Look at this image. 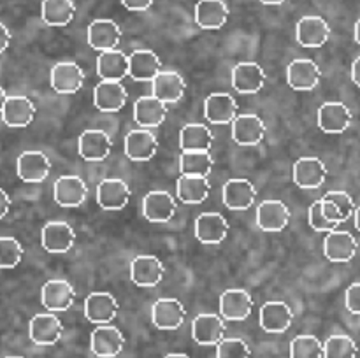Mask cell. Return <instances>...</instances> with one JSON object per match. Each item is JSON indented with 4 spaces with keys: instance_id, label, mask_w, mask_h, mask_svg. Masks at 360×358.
<instances>
[{
    "instance_id": "1",
    "label": "cell",
    "mask_w": 360,
    "mask_h": 358,
    "mask_svg": "<svg viewBox=\"0 0 360 358\" xmlns=\"http://www.w3.org/2000/svg\"><path fill=\"white\" fill-rule=\"evenodd\" d=\"M41 242L46 251L60 255V253H67L69 249H72L74 242H76V232L65 221H49L42 227Z\"/></svg>"
},
{
    "instance_id": "2",
    "label": "cell",
    "mask_w": 360,
    "mask_h": 358,
    "mask_svg": "<svg viewBox=\"0 0 360 358\" xmlns=\"http://www.w3.org/2000/svg\"><path fill=\"white\" fill-rule=\"evenodd\" d=\"M118 300L108 291H95L84 300V316L95 325H109L118 314Z\"/></svg>"
},
{
    "instance_id": "3",
    "label": "cell",
    "mask_w": 360,
    "mask_h": 358,
    "mask_svg": "<svg viewBox=\"0 0 360 358\" xmlns=\"http://www.w3.org/2000/svg\"><path fill=\"white\" fill-rule=\"evenodd\" d=\"M292 178L299 188L315 190L326 183L327 179V167L320 158L316 157H304L299 158L294 164Z\"/></svg>"
},
{
    "instance_id": "4",
    "label": "cell",
    "mask_w": 360,
    "mask_h": 358,
    "mask_svg": "<svg viewBox=\"0 0 360 358\" xmlns=\"http://www.w3.org/2000/svg\"><path fill=\"white\" fill-rule=\"evenodd\" d=\"M253 309L252 295L241 288H231L220 297V314L229 321H245Z\"/></svg>"
},
{
    "instance_id": "5",
    "label": "cell",
    "mask_w": 360,
    "mask_h": 358,
    "mask_svg": "<svg viewBox=\"0 0 360 358\" xmlns=\"http://www.w3.org/2000/svg\"><path fill=\"white\" fill-rule=\"evenodd\" d=\"M186 309L178 298H158L151 307V321L160 330H176L183 325Z\"/></svg>"
},
{
    "instance_id": "6",
    "label": "cell",
    "mask_w": 360,
    "mask_h": 358,
    "mask_svg": "<svg viewBox=\"0 0 360 358\" xmlns=\"http://www.w3.org/2000/svg\"><path fill=\"white\" fill-rule=\"evenodd\" d=\"M359 242L350 232L333 230L323 241V255L334 263H348L357 255Z\"/></svg>"
},
{
    "instance_id": "7",
    "label": "cell",
    "mask_w": 360,
    "mask_h": 358,
    "mask_svg": "<svg viewBox=\"0 0 360 358\" xmlns=\"http://www.w3.org/2000/svg\"><path fill=\"white\" fill-rule=\"evenodd\" d=\"M320 79H322V70L309 58H297L287 67L288 84L297 91L313 90L319 86Z\"/></svg>"
},
{
    "instance_id": "8",
    "label": "cell",
    "mask_w": 360,
    "mask_h": 358,
    "mask_svg": "<svg viewBox=\"0 0 360 358\" xmlns=\"http://www.w3.org/2000/svg\"><path fill=\"white\" fill-rule=\"evenodd\" d=\"M55 202L62 207H79L88 197V186L79 175H60L53 186Z\"/></svg>"
},
{
    "instance_id": "9",
    "label": "cell",
    "mask_w": 360,
    "mask_h": 358,
    "mask_svg": "<svg viewBox=\"0 0 360 358\" xmlns=\"http://www.w3.org/2000/svg\"><path fill=\"white\" fill-rule=\"evenodd\" d=\"M76 291L74 286L65 279H51L42 286L41 300L42 305L49 312H62L67 311L74 304Z\"/></svg>"
},
{
    "instance_id": "10",
    "label": "cell",
    "mask_w": 360,
    "mask_h": 358,
    "mask_svg": "<svg viewBox=\"0 0 360 358\" xmlns=\"http://www.w3.org/2000/svg\"><path fill=\"white\" fill-rule=\"evenodd\" d=\"M84 72L76 62H60L51 69V86L60 95H72L83 88Z\"/></svg>"
},
{
    "instance_id": "11",
    "label": "cell",
    "mask_w": 360,
    "mask_h": 358,
    "mask_svg": "<svg viewBox=\"0 0 360 358\" xmlns=\"http://www.w3.org/2000/svg\"><path fill=\"white\" fill-rule=\"evenodd\" d=\"M294 312L287 302L271 300L260 307V326L269 333H283L290 329Z\"/></svg>"
},
{
    "instance_id": "12",
    "label": "cell",
    "mask_w": 360,
    "mask_h": 358,
    "mask_svg": "<svg viewBox=\"0 0 360 358\" xmlns=\"http://www.w3.org/2000/svg\"><path fill=\"white\" fill-rule=\"evenodd\" d=\"M290 221V209L281 200L269 199L260 202L257 209V225L264 232H281Z\"/></svg>"
},
{
    "instance_id": "13",
    "label": "cell",
    "mask_w": 360,
    "mask_h": 358,
    "mask_svg": "<svg viewBox=\"0 0 360 358\" xmlns=\"http://www.w3.org/2000/svg\"><path fill=\"white\" fill-rule=\"evenodd\" d=\"M225 336L224 318L213 312H202L192 321V337L202 346H217Z\"/></svg>"
},
{
    "instance_id": "14",
    "label": "cell",
    "mask_w": 360,
    "mask_h": 358,
    "mask_svg": "<svg viewBox=\"0 0 360 358\" xmlns=\"http://www.w3.org/2000/svg\"><path fill=\"white\" fill-rule=\"evenodd\" d=\"M125 337L116 326L112 325H98L91 332L90 347L94 354L101 358H115L122 353Z\"/></svg>"
},
{
    "instance_id": "15",
    "label": "cell",
    "mask_w": 360,
    "mask_h": 358,
    "mask_svg": "<svg viewBox=\"0 0 360 358\" xmlns=\"http://www.w3.org/2000/svg\"><path fill=\"white\" fill-rule=\"evenodd\" d=\"M266 83V72L255 62H241L232 69V86L245 95L259 93Z\"/></svg>"
},
{
    "instance_id": "16",
    "label": "cell",
    "mask_w": 360,
    "mask_h": 358,
    "mask_svg": "<svg viewBox=\"0 0 360 358\" xmlns=\"http://www.w3.org/2000/svg\"><path fill=\"white\" fill-rule=\"evenodd\" d=\"M2 119L11 128H25L35 118V105L25 95H11L2 107Z\"/></svg>"
},
{
    "instance_id": "17",
    "label": "cell",
    "mask_w": 360,
    "mask_h": 358,
    "mask_svg": "<svg viewBox=\"0 0 360 358\" xmlns=\"http://www.w3.org/2000/svg\"><path fill=\"white\" fill-rule=\"evenodd\" d=\"M112 150V140L104 130H84L77 142V151L88 161H102L109 157Z\"/></svg>"
},
{
    "instance_id": "18",
    "label": "cell",
    "mask_w": 360,
    "mask_h": 358,
    "mask_svg": "<svg viewBox=\"0 0 360 358\" xmlns=\"http://www.w3.org/2000/svg\"><path fill=\"white\" fill-rule=\"evenodd\" d=\"M125 86L122 81H101L94 90V104L102 112H118L127 104Z\"/></svg>"
},
{
    "instance_id": "19",
    "label": "cell",
    "mask_w": 360,
    "mask_h": 358,
    "mask_svg": "<svg viewBox=\"0 0 360 358\" xmlns=\"http://www.w3.org/2000/svg\"><path fill=\"white\" fill-rule=\"evenodd\" d=\"M176 200L171 193L155 190L143 199V214L151 223H167L176 214Z\"/></svg>"
},
{
    "instance_id": "20",
    "label": "cell",
    "mask_w": 360,
    "mask_h": 358,
    "mask_svg": "<svg viewBox=\"0 0 360 358\" xmlns=\"http://www.w3.org/2000/svg\"><path fill=\"white\" fill-rule=\"evenodd\" d=\"M130 192L129 185L123 179L111 178L104 179L97 186V202L105 211H120L129 204Z\"/></svg>"
},
{
    "instance_id": "21",
    "label": "cell",
    "mask_w": 360,
    "mask_h": 358,
    "mask_svg": "<svg viewBox=\"0 0 360 358\" xmlns=\"http://www.w3.org/2000/svg\"><path fill=\"white\" fill-rule=\"evenodd\" d=\"M30 339L39 346H53L63 333V325L53 312H41L30 319Z\"/></svg>"
},
{
    "instance_id": "22",
    "label": "cell",
    "mask_w": 360,
    "mask_h": 358,
    "mask_svg": "<svg viewBox=\"0 0 360 358\" xmlns=\"http://www.w3.org/2000/svg\"><path fill=\"white\" fill-rule=\"evenodd\" d=\"M165 267L157 256L141 255L130 263V277L137 286H157L164 279Z\"/></svg>"
},
{
    "instance_id": "23",
    "label": "cell",
    "mask_w": 360,
    "mask_h": 358,
    "mask_svg": "<svg viewBox=\"0 0 360 358\" xmlns=\"http://www.w3.org/2000/svg\"><path fill=\"white\" fill-rule=\"evenodd\" d=\"M16 171L21 181L42 183L51 171V161L41 151H25L18 157Z\"/></svg>"
},
{
    "instance_id": "24",
    "label": "cell",
    "mask_w": 360,
    "mask_h": 358,
    "mask_svg": "<svg viewBox=\"0 0 360 358\" xmlns=\"http://www.w3.org/2000/svg\"><path fill=\"white\" fill-rule=\"evenodd\" d=\"M204 116L213 125H231L238 116V102L229 93H211L204 100Z\"/></svg>"
},
{
    "instance_id": "25",
    "label": "cell",
    "mask_w": 360,
    "mask_h": 358,
    "mask_svg": "<svg viewBox=\"0 0 360 358\" xmlns=\"http://www.w3.org/2000/svg\"><path fill=\"white\" fill-rule=\"evenodd\" d=\"M225 207L232 211H246L257 199V190L248 179H229L221 190Z\"/></svg>"
},
{
    "instance_id": "26",
    "label": "cell",
    "mask_w": 360,
    "mask_h": 358,
    "mask_svg": "<svg viewBox=\"0 0 360 358\" xmlns=\"http://www.w3.org/2000/svg\"><path fill=\"white\" fill-rule=\"evenodd\" d=\"M158 140L146 128L130 130L125 137V154L134 161H148L157 154Z\"/></svg>"
},
{
    "instance_id": "27",
    "label": "cell",
    "mask_w": 360,
    "mask_h": 358,
    "mask_svg": "<svg viewBox=\"0 0 360 358\" xmlns=\"http://www.w3.org/2000/svg\"><path fill=\"white\" fill-rule=\"evenodd\" d=\"M297 41L304 48H322L330 37V27L322 16H304L297 23Z\"/></svg>"
},
{
    "instance_id": "28",
    "label": "cell",
    "mask_w": 360,
    "mask_h": 358,
    "mask_svg": "<svg viewBox=\"0 0 360 358\" xmlns=\"http://www.w3.org/2000/svg\"><path fill=\"white\" fill-rule=\"evenodd\" d=\"M122 41V28L112 20H95L88 27V44L95 51H111Z\"/></svg>"
},
{
    "instance_id": "29",
    "label": "cell",
    "mask_w": 360,
    "mask_h": 358,
    "mask_svg": "<svg viewBox=\"0 0 360 358\" xmlns=\"http://www.w3.org/2000/svg\"><path fill=\"white\" fill-rule=\"evenodd\" d=\"M232 125V139L241 146H257L266 135V125L257 114L236 116Z\"/></svg>"
},
{
    "instance_id": "30",
    "label": "cell",
    "mask_w": 360,
    "mask_h": 358,
    "mask_svg": "<svg viewBox=\"0 0 360 358\" xmlns=\"http://www.w3.org/2000/svg\"><path fill=\"white\" fill-rule=\"evenodd\" d=\"M151 84H153V97H157L164 104H174L181 100L186 91L185 79L174 70H160L153 77Z\"/></svg>"
},
{
    "instance_id": "31",
    "label": "cell",
    "mask_w": 360,
    "mask_h": 358,
    "mask_svg": "<svg viewBox=\"0 0 360 358\" xmlns=\"http://www.w3.org/2000/svg\"><path fill=\"white\" fill-rule=\"evenodd\" d=\"M352 112L343 102H326L319 109V126L326 133H343L350 126Z\"/></svg>"
},
{
    "instance_id": "32",
    "label": "cell",
    "mask_w": 360,
    "mask_h": 358,
    "mask_svg": "<svg viewBox=\"0 0 360 358\" xmlns=\"http://www.w3.org/2000/svg\"><path fill=\"white\" fill-rule=\"evenodd\" d=\"M229 234V221L220 213H202L195 220V237L202 244H220Z\"/></svg>"
},
{
    "instance_id": "33",
    "label": "cell",
    "mask_w": 360,
    "mask_h": 358,
    "mask_svg": "<svg viewBox=\"0 0 360 358\" xmlns=\"http://www.w3.org/2000/svg\"><path fill=\"white\" fill-rule=\"evenodd\" d=\"M176 193H178L179 202L190 204H202L210 197L211 185L206 175H193V174H181L178 183H176Z\"/></svg>"
},
{
    "instance_id": "34",
    "label": "cell",
    "mask_w": 360,
    "mask_h": 358,
    "mask_svg": "<svg viewBox=\"0 0 360 358\" xmlns=\"http://www.w3.org/2000/svg\"><path fill=\"white\" fill-rule=\"evenodd\" d=\"M165 116H167V107L153 95L137 98V102L134 104V119L137 121V125L144 126V128L160 126L165 121Z\"/></svg>"
},
{
    "instance_id": "35",
    "label": "cell",
    "mask_w": 360,
    "mask_h": 358,
    "mask_svg": "<svg viewBox=\"0 0 360 358\" xmlns=\"http://www.w3.org/2000/svg\"><path fill=\"white\" fill-rule=\"evenodd\" d=\"M229 20V7L224 0H199L195 6V21L204 30H218Z\"/></svg>"
},
{
    "instance_id": "36",
    "label": "cell",
    "mask_w": 360,
    "mask_h": 358,
    "mask_svg": "<svg viewBox=\"0 0 360 358\" xmlns=\"http://www.w3.org/2000/svg\"><path fill=\"white\" fill-rule=\"evenodd\" d=\"M162 70L160 58L151 49H137L129 56V76L136 81H153Z\"/></svg>"
},
{
    "instance_id": "37",
    "label": "cell",
    "mask_w": 360,
    "mask_h": 358,
    "mask_svg": "<svg viewBox=\"0 0 360 358\" xmlns=\"http://www.w3.org/2000/svg\"><path fill=\"white\" fill-rule=\"evenodd\" d=\"M97 74L102 81H122L129 74V56L118 49L97 56Z\"/></svg>"
},
{
    "instance_id": "38",
    "label": "cell",
    "mask_w": 360,
    "mask_h": 358,
    "mask_svg": "<svg viewBox=\"0 0 360 358\" xmlns=\"http://www.w3.org/2000/svg\"><path fill=\"white\" fill-rule=\"evenodd\" d=\"M181 151H210L213 146V132L202 123H188L179 132Z\"/></svg>"
},
{
    "instance_id": "39",
    "label": "cell",
    "mask_w": 360,
    "mask_h": 358,
    "mask_svg": "<svg viewBox=\"0 0 360 358\" xmlns=\"http://www.w3.org/2000/svg\"><path fill=\"white\" fill-rule=\"evenodd\" d=\"M41 14L49 27H65L76 16V4L72 0H42Z\"/></svg>"
},
{
    "instance_id": "40",
    "label": "cell",
    "mask_w": 360,
    "mask_h": 358,
    "mask_svg": "<svg viewBox=\"0 0 360 358\" xmlns=\"http://www.w3.org/2000/svg\"><path fill=\"white\" fill-rule=\"evenodd\" d=\"M214 160L210 151H183L179 158V171L181 174L210 175L213 171Z\"/></svg>"
},
{
    "instance_id": "41",
    "label": "cell",
    "mask_w": 360,
    "mask_h": 358,
    "mask_svg": "<svg viewBox=\"0 0 360 358\" xmlns=\"http://www.w3.org/2000/svg\"><path fill=\"white\" fill-rule=\"evenodd\" d=\"M290 358H323V344L309 333L297 336L290 343Z\"/></svg>"
},
{
    "instance_id": "42",
    "label": "cell",
    "mask_w": 360,
    "mask_h": 358,
    "mask_svg": "<svg viewBox=\"0 0 360 358\" xmlns=\"http://www.w3.org/2000/svg\"><path fill=\"white\" fill-rule=\"evenodd\" d=\"M357 344L348 336H330L323 344V358H355Z\"/></svg>"
},
{
    "instance_id": "43",
    "label": "cell",
    "mask_w": 360,
    "mask_h": 358,
    "mask_svg": "<svg viewBox=\"0 0 360 358\" xmlns=\"http://www.w3.org/2000/svg\"><path fill=\"white\" fill-rule=\"evenodd\" d=\"M23 258V246L14 237H0V269H14Z\"/></svg>"
},
{
    "instance_id": "44",
    "label": "cell",
    "mask_w": 360,
    "mask_h": 358,
    "mask_svg": "<svg viewBox=\"0 0 360 358\" xmlns=\"http://www.w3.org/2000/svg\"><path fill=\"white\" fill-rule=\"evenodd\" d=\"M252 350L243 339H221L217 344V358H250Z\"/></svg>"
},
{
    "instance_id": "45",
    "label": "cell",
    "mask_w": 360,
    "mask_h": 358,
    "mask_svg": "<svg viewBox=\"0 0 360 358\" xmlns=\"http://www.w3.org/2000/svg\"><path fill=\"white\" fill-rule=\"evenodd\" d=\"M322 199L330 200V202H333L334 206L338 207V211H340L341 220H343V223L347 220H350L352 216H354L355 202H354V199H352V197L348 195L347 192H329V193H326V195H323Z\"/></svg>"
},
{
    "instance_id": "46",
    "label": "cell",
    "mask_w": 360,
    "mask_h": 358,
    "mask_svg": "<svg viewBox=\"0 0 360 358\" xmlns=\"http://www.w3.org/2000/svg\"><path fill=\"white\" fill-rule=\"evenodd\" d=\"M308 221L309 225H311L313 230L316 232H333L336 230L340 225L334 223V221H329L326 216H323L322 213V200H316V202L311 204V207H309V213H308Z\"/></svg>"
},
{
    "instance_id": "47",
    "label": "cell",
    "mask_w": 360,
    "mask_h": 358,
    "mask_svg": "<svg viewBox=\"0 0 360 358\" xmlns=\"http://www.w3.org/2000/svg\"><path fill=\"white\" fill-rule=\"evenodd\" d=\"M345 304H347V309L354 314H360V283H354L347 290V295H345Z\"/></svg>"
},
{
    "instance_id": "48",
    "label": "cell",
    "mask_w": 360,
    "mask_h": 358,
    "mask_svg": "<svg viewBox=\"0 0 360 358\" xmlns=\"http://www.w3.org/2000/svg\"><path fill=\"white\" fill-rule=\"evenodd\" d=\"M320 200H322L323 216H326L329 221H334V223H338V225L343 223V220H341V214H340V211H338V207L334 206L330 200H326V199H320Z\"/></svg>"
},
{
    "instance_id": "49",
    "label": "cell",
    "mask_w": 360,
    "mask_h": 358,
    "mask_svg": "<svg viewBox=\"0 0 360 358\" xmlns=\"http://www.w3.org/2000/svg\"><path fill=\"white\" fill-rule=\"evenodd\" d=\"M155 0H122L123 7L129 11H136V13H141V11H148L151 6H153Z\"/></svg>"
},
{
    "instance_id": "50",
    "label": "cell",
    "mask_w": 360,
    "mask_h": 358,
    "mask_svg": "<svg viewBox=\"0 0 360 358\" xmlns=\"http://www.w3.org/2000/svg\"><path fill=\"white\" fill-rule=\"evenodd\" d=\"M11 204H13V202H11V197L7 195L6 190L0 188V220H2V218H6L7 214H9Z\"/></svg>"
},
{
    "instance_id": "51",
    "label": "cell",
    "mask_w": 360,
    "mask_h": 358,
    "mask_svg": "<svg viewBox=\"0 0 360 358\" xmlns=\"http://www.w3.org/2000/svg\"><path fill=\"white\" fill-rule=\"evenodd\" d=\"M11 46V32L6 25L0 23V55Z\"/></svg>"
},
{
    "instance_id": "52",
    "label": "cell",
    "mask_w": 360,
    "mask_h": 358,
    "mask_svg": "<svg viewBox=\"0 0 360 358\" xmlns=\"http://www.w3.org/2000/svg\"><path fill=\"white\" fill-rule=\"evenodd\" d=\"M352 81L360 86V56L352 63Z\"/></svg>"
},
{
    "instance_id": "53",
    "label": "cell",
    "mask_w": 360,
    "mask_h": 358,
    "mask_svg": "<svg viewBox=\"0 0 360 358\" xmlns=\"http://www.w3.org/2000/svg\"><path fill=\"white\" fill-rule=\"evenodd\" d=\"M6 100H7V93H6V90L0 86V112H2V107H4V104H6Z\"/></svg>"
},
{
    "instance_id": "54",
    "label": "cell",
    "mask_w": 360,
    "mask_h": 358,
    "mask_svg": "<svg viewBox=\"0 0 360 358\" xmlns=\"http://www.w3.org/2000/svg\"><path fill=\"white\" fill-rule=\"evenodd\" d=\"M354 216H355V228H357V230L360 232V206L357 207V209H355Z\"/></svg>"
},
{
    "instance_id": "55",
    "label": "cell",
    "mask_w": 360,
    "mask_h": 358,
    "mask_svg": "<svg viewBox=\"0 0 360 358\" xmlns=\"http://www.w3.org/2000/svg\"><path fill=\"white\" fill-rule=\"evenodd\" d=\"M262 4H266V6H280V4H283L285 0H260Z\"/></svg>"
},
{
    "instance_id": "56",
    "label": "cell",
    "mask_w": 360,
    "mask_h": 358,
    "mask_svg": "<svg viewBox=\"0 0 360 358\" xmlns=\"http://www.w3.org/2000/svg\"><path fill=\"white\" fill-rule=\"evenodd\" d=\"M355 42L360 46V20L355 23Z\"/></svg>"
},
{
    "instance_id": "57",
    "label": "cell",
    "mask_w": 360,
    "mask_h": 358,
    "mask_svg": "<svg viewBox=\"0 0 360 358\" xmlns=\"http://www.w3.org/2000/svg\"><path fill=\"white\" fill-rule=\"evenodd\" d=\"M165 358H190V357L185 353H169L165 354Z\"/></svg>"
},
{
    "instance_id": "58",
    "label": "cell",
    "mask_w": 360,
    "mask_h": 358,
    "mask_svg": "<svg viewBox=\"0 0 360 358\" xmlns=\"http://www.w3.org/2000/svg\"><path fill=\"white\" fill-rule=\"evenodd\" d=\"M6 358H23V357H6Z\"/></svg>"
}]
</instances>
